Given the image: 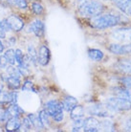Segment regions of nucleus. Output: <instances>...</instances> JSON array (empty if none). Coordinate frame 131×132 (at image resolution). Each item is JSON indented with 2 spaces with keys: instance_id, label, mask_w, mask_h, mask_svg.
<instances>
[{
  "instance_id": "nucleus-7",
  "label": "nucleus",
  "mask_w": 131,
  "mask_h": 132,
  "mask_svg": "<svg viewBox=\"0 0 131 132\" xmlns=\"http://www.w3.org/2000/svg\"><path fill=\"white\" fill-rule=\"evenodd\" d=\"M108 51L116 56H131V44L111 43L108 46Z\"/></svg>"
},
{
  "instance_id": "nucleus-13",
  "label": "nucleus",
  "mask_w": 131,
  "mask_h": 132,
  "mask_svg": "<svg viewBox=\"0 0 131 132\" xmlns=\"http://www.w3.org/2000/svg\"><path fill=\"white\" fill-rule=\"evenodd\" d=\"M7 20L13 32H20L24 28V21L17 14H11L10 16H8Z\"/></svg>"
},
{
  "instance_id": "nucleus-2",
  "label": "nucleus",
  "mask_w": 131,
  "mask_h": 132,
  "mask_svg": "<svg viewBox=\"0 0 131 132\" xmlns=\"http://www.w3.org/2000/svg\"><path fill=\"white\" fill-rule=\"evenodd\" d=\"M121 23V18L118 14L113 13H100L90 18V25L97 30H104L112 27H116Z\"/></svg>"
},
{
  "instance_id": "nucleus-16",
  "label": "nucleus",
  "mask_w": 131,
  "mask_h": 132,
  "mask_svg": "<svg viewBox=\"0 0 131 132\" xmlns=\"http://www.w3.org/2000/svg\"><path fill=\"white\" fill-rule=\"evenodd\" d=\"M6 131L9 132H15L19 131L21 129V121L19 117H13L6 121V126H5Z\"/></svg>"
},
{
  "instance_id": "nucleus-23",
  "label": "nucleus",
  "mask_w": 131,
  "mask_h": 132,
  "mask_svg": "<svg viewBox=\"0 0 131 132\" xmlns=\"http://www.w3.org/2000/svg\"><path fill=\"white\" fill-rule=\"evenodd\" d=\"M27 56L29 57L30 62H32L34 65H36V63H38L37 62V51L33 44H30L27 47Z\"/></svg>"
},
{
  "instance_id": "nucleus-8",
  "label": "nucleus",
  "mask_w": 131,
  "mask_h": 132,
  "mask_svg": "<svg viewBox=\"0 0 131 132\" xmlns=\"http://www.w3.org/2000/svg\"><path fill=\"white\" fill-rule=\"evenodd\" d=\"M115 69L125 76H131V56L121 57L114 64Z\"/></svg>"
},
{
  "instance_id": "nucleus-3",
  "label": "nucleus",
  "mask_w": 131,
  "mask_h": 132,
  "mask_svg": "<svg viewBox=\"0 0 131 132\" xmlns=\"http://www.w3.org/2000/svg\"><path fill=\"white\" fill-rule=\"evenodd\" d=\"M105 104L115 113L131 110V102L124 97L113 96L108 98L105 101Z\"/></svg>"
},
{
  "instance_id": "nucleus-36",
  "label": "nucleus",
  "mask_w": 131,
  "mask_h": 132,
  "mask_svg": "<svg viewBox=\"0 0 131 132\" xmlns=\"http://www.w3.org/2000/svg\"><path fill=\"white\" fill-rule=\"evenodd\" d=\"M8 61H7L6 57L5 56H0V68H2V69H6L7 67H8Z\"/></svg>"
},
{
  "instance_id": "nucleus-15",
  "label": "nucleus",
  "mask_w": 131,
  "mask_h": 132,
  "mask_svg": "<svg viewBox=\"0 0 131 132\" xmlns=\"http://www.w3.org/2000/svg\"><path fill=\"white\" fill-rule=\"evenodd\" d=\"M5 111H6V121L13 117H20L24 113V110L17 103L9 104L8 108L5 109Z\"/></svg>"
},
{
  "instance_id": "nucleus-39",
  "label": "nucleus",
  "mask_w": 131,
  "mask_h": 132,
  "mask_svg": "<svg viewBox=\"0 0 131 132\" xmlns=\"http://www.w3.org/2000/svg\"><path fill=\"white\" fill-rule=\"evenodd\" d=\"M2 52H4V45L2 41H1V39H0V54L2 53Z\"/></svg>"
},
{
  "instance_id": "nucleus-20",
  "label": "nucleus",
  "mask_w": 131,
  "mask_h": 132,
  "mask_svg": "<svg viewBox=\"0 0 131 132\" xmlns=\"http://www.w3.org/2000/svg\"><path fill=\"white\" fill-rule=\"evenodd\" d=\"M113 93L115 96L124 97L131 102V87H126V86L115 87L113 88Z\"/></svg>"
},
{
  "instance_id": "nucleus-31",
  "label": "nucleus",
  "mask_w": 131,
  "mask_h": 132,
  "mask_svg": "<svg viewBox=\"0 0 131 132\" xmlns=\"http://www.w3.org/2000/svg\"><path fill=\"white\" fill-rule=\"evenodd\" d=\"M33 126H32V123L30 122V120L28 117H25L23 121L21 122V128H24V130H30V129L32 128Z\"/></svg>"
},
{
  "instance_id": "nucleus-34",
  "label": "nucleus",
  "mask_w": 131,
  "mask_h": 132,
  "mask_svg": "<svg viewBox=\"0 0 131 132\" xmlns=\"http://www.w3.org/2000/svg\"><path fill=\"white\" fill-rule=\"evenodd\" d=\"M124 128L125 131H131V117H128L124 122Z\"/></svg>"
},
{
  "instance_id": "nucleus-29",
  "label": "nucleus",
  "mask_w": 131,
  "mask_h": 132,
  "mask_svg": "<svg viewBox=\"0 0 131 132\" xmlns=\"http://www.w3.org/2000/svg\"><path fill=\"white\" fill-rule=\"evenodd\" d=\"M0 29H2L4 32H11L12 31V28H11L10 23L8 22V20L6 19H2L0 20Z\"/></svg>"
},
{
  "instance_id": "nucleus-32",
  "label": "nucleus",
  "mask_w": 131,
  "mask_h": 132,
  "mask_svg": "<svg viewBox=\"0 0 131 132\" xmlns=\"http://www.w3.org/2000/svg\"><path fill=\"white\" fill-rule=\"evenodd\" d=\"M24 54L22 53V51L20 49H17L15 50V61H17V63L19 65V64H21L23 61V60H24Z\"/></svg>"
},
{
  "instance_id": "nucleus-19",
  "label": "nucleus",
  "mask_w": 131,
  "mask_h": 132,
  "mask_svg": "<svg viewBox=\"0 0 131 132\" xmlns=\"http://www.w3.org/2000/svg\"><path fill=\"white\" fill-rule=\"evenodd\" d=\"M84 114H85V109H84V107L78 104V105L75 106V107L70 111V118H71L73 121L84 119Z\"/></svg>"
},
{
  "instance_id": "nucleus-1",
  "label": "nucleus",
  "mask_w": 131,
  "mask_h": 132,
  "mask_svg": "<svg viewBox=\"0 0 131 132\" xmlns=\"http://www.w3.org/2000/svg\"><path fill=\"white\" fill-rule=\"evenodd\" d=\"M75 4L79 15L87 18L96 16L104 10V7L100 0H76Z\"/></svg>"
},
{
  "instance_id": "nucleus-38",
  "label": "nucleus",
  "mask_w": 131,
  "mask_h": 132,
  "mask_svg": "<svg viewBox=\"0 0 131 132\" xmlns=\"http://www.w3.org/2000/svg\"><path fill=\"white\" fill-rule=\"evenodd\" d=\"M6 38V32H4L2 29H0V39H5Z\"/></svg>"
},
{
  "instance_id": "nucleus-33",
  "label": "nucleus",
  "mask_w": 131,
  "mask_h": 132,
  "mask_svg": "<svg viewBox=\"0 0 131 132\" xmlns=\"http://www.w3.org/2000/svg\"><path fill=\"white\" fill-rule=\"evenodd\" d=\"M121 82L124 86L131 87V76H125L121 79Z\"/></svg>"
},
{
  "instance_id": "nucleus-12",
  "label": "nucleus",
  "mask_w": 131,
  "mask_h": 132,
  "mask_svg": "<svg viewBox=\"0 0 131 132\" xmlns=\"http://www.w3.org/2000/svg\"><path fill=\"white\" fill-rule=\"evenodd\" d=\"M30 31L37 37H42L45 33V25L41 20L36 19L30 24Z\"/></svg>"
},
{
  "instance_id": "nucleus-27",
  "label": "nucleus",
  "mask_w": 131,
  "mask_h": 132,
  "mask_svg": "<svg viewBox=\"0 0 131 132\" xmlns=\"http://www.w3.org/2000/svg\"><path fill=\"white\" fill-rule=\"evenodd\" d=\"M32 10H33L34 13L36 14V15H41L44 13L43 6L38 2H33L32 3Z\"/></svg>"
},
{
  "instance_id": "nucleus-18",
  "label": "nucleus",
  "mask_w": 131,
  "mask_h": 132,
  "mask_svg": "<svg viewBox=\"0 0 131 132\" xmlns=\"http://www.w3.org/2000/svg\"><path fill=\"white\" fill-rule=\"evenodd\" d=\"M60 102H61V105H62L63 110L66 111V112H70L75 106H77L78 104H79L78 100L76 99L75 97H72V96L64 97L63 100Z\"/></svg>"
},
{
  "instance_id": "nucleus-37",
  "label": "nucleus",
  "mask_w": 131,
  "mask_h": 132,
  "mask_svg": "<svg viewBox=\"0 0 131 132\" xmlns=\"http://www.w3.org/2000/svg\"><path fill=\"white\" fill-rule=\"evenodd\" d=\"M6 122V111L5 109L0 107V122Z\"/></svg>"
},
{
  "instance_id": "nucleus-28",
  "label": "nucleus",
  "mask_w": 131,
  "mask_h": 132,
  "mask_svg": "<svg viewBox=\"0 0 131 132\" xmlns=\"http://www.w3.org/2000/svg\"><path fill=\"white\" fill-rule=\"evenodd\" d=\"M83 121H84V119L76 120V121H74V122H73L72 131H80L82 129V126H83Z\"/></svg>"
},
{
  "instance_id": "nucleus-24",
  "label": "nucleus",
  "mask_w": 131,
  "mask_h": 132,
  "mask_svg": "<svg viewBox=\"0 0 131 132\" xmlns=\"http://www.w3.org/2000/svg\"><path fill=\"white\" fill-rule=\"evenodd\" d=\"M27 117L29 118L30 122H31V123H32V126H33V127H35V128H36V129L44 128L43 126H42V123H41V122H40L38 115H35V114H28Z\"/></svg>"
},
{
  "instance_id": "nucleus-22",
  "label": "nucleus",
  "mask_w": 131,
  "mask_h": 132,
  "mask_svg": "<svg viewBox=\"0 0 131 132\" xmlns=\"http://www.w3.org/2000/svg\"><path fill=\"white\" fill-rule=\"evenodd\" d=\"M101 131H115V125L110 118H103V120L100 121Z\"/></svg>"
},
{
  "instance_id": "nucleus-14",
  "label": "nucleus",
  "mask_w": 131,
  "mask_h": 132,
  "mask_svg": "<svg viewBox=\"0 0 131 132\" xmlns=\"http://www.w3.org/2000/svg\"><path fill=\"white\" fill-rule=\"evenodd\" d=\"M4 81L6 83L7 87L13 91H15L21 87V80L18 77L11 76V75L7 74V76L4 78Z\"/></svg>"
},
{
  "instance_id": "nucleus-5",
  "label": "nucleus",
  "mask_w": 131,
  "mask_h": 132,
  "mask_svg": "<svg viewBox=\"0 0 131 132\" xmlns=\"http://www.w3.org/2000/svg\"><path fill=\"white\" fill-rule=\"evenodd\" d=\"M87 113L91 116H97L100 118H111L114 115L113 112L106 104L102 103H93L87 106Z\"/></svg>"
},
{
  "instance_id": "nucleus-35",
  "label": "nucleus",
  "mask_w": 131,
  "mask_h": 132,
  "mask_svg": "<svg viewBox=\"0 0 131 132\" xmlns=\"http://www.w3.org/2000/svg\"><path fill=\"white\" fill-rule=\"evenodd\" d=\"M17 7L21 10H26L28 8V3H27L26 0H18L17 3Z\"/></svg>"
},
{
  "instance_id": "nucleus-11",
  "label": "nucleus",
  "mask_w": 131,
  "mask_h": 132,
  "mask_svg": "<svg viewBox=\"0 0 131 132\" xmlns=\"http://www.w3.org/2000/svg\"><path fill=\"white\" fill-rule=\"evenodd\" d=\"M18 94L17 92H2L0 93V104L2 105H9L12 103H17Z\"/></svg>"
},
{
  "instance_id": "nucleus-9",
  "label": "nucleus",
  "mask_w": 131,
  "mask_h": 132,
  "mask_svg": "<svg viewBox=\"0 0 131 132\" xmlns=\"http://www.w3.org/2000/svg\"><path fill=\"white\" fill-rule=\"evenodd\" d=\"M82 130L85 132H98L101 131V125L100 121L95 117H88L83 121Z\"/></svg>"
},
{
  "instance_id": "nucleus-26",
  "label": "nucleus",
  "mask_w": 131,
  "mask_h": 132,
  "mask_svg": "<svg viewBox=\"0 0 131 132\" xmlns=\"http://www.w3.org/2000/svg\"><path fill=\"white\" fill-rule=\"evenodd\" d=\"M38 117H39V120L41 123H42L43 127H48L50 126V120H49V114L46 112L45 109H43L39 112L38 114Z\"/></svg>"
},
{
  "instance_id": "nucleus-6",
  "label": "nucleus",
  "mask_w": 131,
  "mask_h": 132,
  "mask_svg": "<svg viewBox=\"0 0 131 132\" xmlns=\"http://www.w3.org/2000/svg\"><path fill=\"white\" fill-rule=\"evenodd\" d=\"M110 36L117 43L131 44V28L128 27L117 28L110 33Z\"/></svg>"
},
{
  "instance_id": "nucleus-4",
  "label": "nucleus",
  "mask_w": 131,
  "mask_h": 132,
  "mask_svg": "<svg viewBox=\"0 0 131 132\" xmlns=\"http://www.w3.org/2000/svg\"><path fill=\"white\" fill-rule=\"evenodd\" d=\"M46 112L49 114L50 117H52L54 121L56 122H62L64 118L63 114V108L61 105V102L58 100H51L45 103Z\"/></svg>"
},
{
  "instance_id": "nucleus-30",
  "label": "nucleus",
  "mask_w": 131,
  "mask_h": 132,
  "mask_svg": "<svg viewBox=\"0 0 131 132\" xmlns=\"http://www.w3.org/2000/svg\"><path fill=\"white\" fill-rule=\"evenodd\" d=\"M22 89L23 90H26V91H34V92H37L36 90V87L34 85V83L30 80H26L25 82L23 83L22 86Z\"/></svg>"
},
{
  "instance_id": "nucleus-17",
  "label": "nucleus",
  "mask_w": 131,
  "mask_h": 132,
  "mask_svg": "<svg viewBox=\"0 0 131 132\" xmlns=\"http://www.w3.org/2000/svg\"><path fill=\"white\" fill-rule=\"evenodd\" d=\"M112 2L119 10L126 15L131 16V1L130 0H112Z\"/></svg>"
},
{
  "instance_id": "nucleus-40",
  "label": "nucleus",
  "mask_w": 131,
  "mask_h": 132,
  "mask_svg": "<svg viewBox=\"0 0 131 132\" xmlns=\"http://www.w3.org/2000/svg\"><path fill=\"white\" fill-rule=\"evenodd\" d=\"M3 91V84H2V82H0V93Z\"/></svg>"
},
{
  "instance_id": "nucleus-21",
  "label": "nucleus",
  "mask_w": 131,
  "mask_h": 132,
  "mask_svg": "<svg viewBox=\"0 0 131 132\" xmlns=\"http://www.w3.org/2000/svg\"><path fill=\"white\" fill-rule=\"evenodd\" d=\"M88 56L89 59L93 61H102L104 57V54L102 52V50H99V49H95V48H91V49L88 50Z\"/></svg>"
},
{
  "instance_id": "nucleus-10",
  "label": "nucleus",
  "mask_w": 131,
  "mask_h": 132,
  "mask_svg": "<svg viewBox=\"0 0 131 132\" xmlns=\"http://www.w3.org/2000/svg\"><path fill=\"white\" fill-rule=\"evenodd\" d=\"M51 60V52L46 45H41L37 51V62L41 66L48 65Z\"/></svg>"
},
{
  "instance_id": "nucleus-25",
  "label": "nucleus",
  "mask_w": 131,
  "mask_h": 132,
  "mask_svg": "<svg viewBox=\"0 0 131 132\" xmlns=\"http://www.w3.org/2000/svg\"><path fill=\"white\" fill-rule=\"evenodd\" d=\"M4 56L6 57L7 61L10 65H14L15 64V50L13 49H8L5 51Z\"/></svg>"
}]
</instances>
